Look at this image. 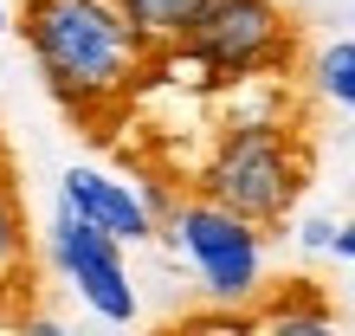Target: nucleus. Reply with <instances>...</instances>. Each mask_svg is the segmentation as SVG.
I'll return each mask as SVG.
<instances>
[{"label":"nucleus","mask_w":355,"mask_h":336,"mask_svg":"<svg viewBox=\"0 0 355 336\" xmlns=\"http://www.w3.org/2000/svg\"><path fill=\"white\" fill-rule=\"evenodd\" d=\"M19 39L58 110L85 123L91 136H103L110 110L149 65V46L130 33L116 0H19Z\"/></svg>","instance_id":"1"},{"label":"nucleus","mask_w":355,"mask_h":336,"mask_svg":"<svg viewBox=\"0 0 355 336\" xmlns=\"http://www.w3.org/2000/svg\"><path fill=\"white\" fill-rule=\"evenodd\" d=\"M304 149L284 123H239V130L220 136L214 162H207L200 194L245 214L252 226H278L304 194Z\"/></svg>","instance_id":"2"},{"label":"nucleus","mask_w":355,"mask_h":336,"mask_svg":"<svg viewBox=\"0 0 355 336\" xmlns=\"http://www.w3.org/2000/svg\"><path fill=\"white\" fill-rule=\"evenodd\" d=\"M175 52H187L207 78L284 72L291 52H297V26L278 0H207V13Z\"/></svg>","instance_id":"3"},{"label":"nucleus","mask_w":355,"mask_h":336,"mask_svg":"<svg viewBox=\"0 0 355 336\" xmlns=\"http://www.w3.org/2000/svg\"><path fill=\"white\" fill-rule=\"evenodd\" d=\"M175 233L187 246V259H194V271L207 278V291L226 304H239V298H252L259 291V226L233 214V207H220V201H187L175 207Z\"/></svg>","instance_id":"4"},{"label":"nucleus","mask_w":355,"mask_h":336,"mask_svg":"<svg viewBox=\"0 0 355 336\" xmlns=\"http://www.w3.org/2000/svg\"><path fill=\"white\" fill-rule=\"evenodd\" d=\"M58 265L78 278V291L91 298V310H103L110 324H130L136 317V298H130V271H123V252H116V233L65 214L58 220Z\"/></svg>","instance_id":"5"},{"label":"nucleus","mask_w":355,"mask_h":336,"mask_svg":"<svg viewBox=\"0 0 355 336\" xmlns=\"http://www.w3.org/2000/svg\"><path fill=\"white\" fill-rule=\"evenodd\" d=\"M0 324H39V252L19 187H0Z\"/></svg>","instance_id":"6"},{"label":"nucleus","mask_w":355,"mask_h":336,"mask_svg":"<svg viewBox=\"0 0 355 336\" xmlns=\"http://www.w3.org/2000/svg\"><path fill=\"white\" fill-rule=\"evenodd\" d=\"M65 201H71L78 220L103 226V233H116V240H149V207H142L123 181H103V175H91V168H71L65 175Z\"/></svg>","instance_id":"7"},{"label":"nucleus","mask_w":355,"mask_h":336,"mask_svg":"<svg viewBox=\"0 0 355 336\" xmlns=\"http://www.w3.org/2000/svg\"><path fill=\"white\" fill-rule=\"evenodd\" d=\"M116 13L130 19V33L155 52H175L187 33H194V19L207 13V0H116Z\"/></svg>","instance_id":"8"},{"label":"nucleus","mask_w":355,"mask_h":336,"mask_svg":"<svg viewBox=\"0 0 355 336\" xmlns=\"http://www.w3.org/2000/svg\"><path fill=\"white\" fill-rule=\"evenodd\" d=\"M317 91L355 110V39H343V46H329L317 58Z\"/></svg>","instance_id":"9"},{"label":"nucleus","mask_w":355,"mask_h":336,"mask_svg":"<svg viewBox=\"0 0 355 336\" xmlns=\"http://www.w3.org/2000/svg\"><path fill=\"white\" fill-rule=\"evenodd\" d=\"M329 246H336L343 259H355V226H343V233H329Z\"/></svg>","instance_id":"10"},{"label":"nucleus","mask_w":355,"mask_h":336,"mask_svg":"<svg viewBox=\"0 0 355 336\" xmlns=\"http://www.w3.org/2000/svg\"><path fill=\"white\" fill-rule=\"evenodd\" d=\"M0 187H13V149H7V136H0Z\"/></svg>","instance_id":"11"}]
</instances>
